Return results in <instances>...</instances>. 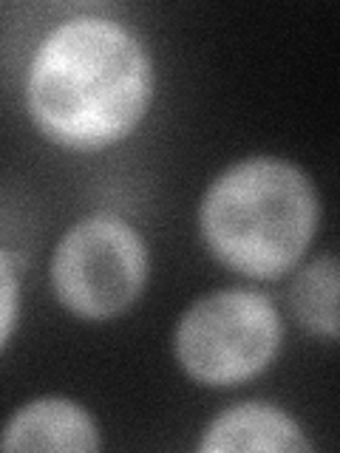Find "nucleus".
Segmentation results:
<instances>
[{"mask_svg": "<svg viewBox=\"0 0 340 453\" xmlns=\"http://www.w3.org/2000/svg\"><path fill=\"white\" fill-rule=\"evenodd\" d=\"M153 68L142 42L105 18H71L40 42L28 68L32 119L51 142L99 150L145 117Z\"/></svg>", "mask_w": 340, "mask_h": 453, "instance_id": "f257e3e1", "label": "nucleus"}, {"mask_svg": "<svg viewBox=\"0 0 340 453\" xmlns=\"http://www.w3.org/2000/svg\"><path fill=\"white\" fill-rule=\"evenodd\" d=\"M318 226V198L290 162L247 159L210 184L202 233L212 255L250 278H281L301 261Z\"/></svg>", "mask_w": 340, "mask_h": 453, "instance_id": "f03ea898", "label": "nucleus"}, {"mask_svg": "<svg viewBox=\"0 0 340 453\" xmlns=\"http://www.w3.org/2000/svg\"><path fill=\"white\" fill-rule=\"evenodd\" d=\"M281 318L259 292L227 289L198 301L176 329V357L205 386H236L273 363Z\"/></svg>", "mask_w": 340, "mask_h": 453, "instance_id": "7ed1b4c3", "label": "nucleus"}, {"mask_svg": "<svg viewBox=\"0 0 340 453\" xmlns=\"http://www.w3.org/2000/svg\"><path fill=\"white\" fill-rule=\"evenodd\" d=\"M148 278V250L131 224L99 212L63 235L51 280L60 303L80 318L105 320L136 301Z\"/></svg>", "mask_w": 340, "mask_h": 453, "instance_id": "20e7f679", "label": "nucleus"}, {"mask_svg": "<svg viewBox=\"0 0 340 453\" xmlns=\"http://www.w3.org/2000/svg\"><path fill=\"white\" fill-rule=\"evenodd\" d=\"M99 448L97 425L77 403L37 400L6 425L0 450H63L89 453Z\"/></svg>", "mask_w": 340, "mask_h": 453, "instance_id": "39448f33", "label": "nucleus"}, {"mask_svg": "<svg viewBox=\"0 0 340 453\" xmlns=\"http://www.w3.org/2000/svg\"><path fill=\"white\" fill-rule=\"evenodd\" d=\"M207 453L224 450H264V453H295L309 450L301 428L281 408L264 403H244L212 419L202 445Z\"/></svg>", "mask_w": 340, "mask_h": 453, "instance_id": "423d86ee", "label": "nucleus"}, {"mask_svg": "<svg viewBox=\"0 0 340 453\" xmlns=\"http://www.w3.org/2000/svg\"><path fill=\"white\" fill-rule=\"evenodd\" d=\"M292 309L312 332L337 337V261L309 264L292 287Z\"/></svg>", "mask_w": 340, "mask_h": 453, "instance_id": "0eeeda50", "label": "nucleus"}, {"mask_svg": "<svg viewBox=\"0 0 340 453\" xmlns=\"http://www.w3.org/2000/svg\"><path fill=\"white\" fill-rule=\"evenodd\" d=\"M14 318H18V278H14L9 255L0 250V346L9 340Z\"/></svg>", "mask_w": 340, "mask_h": 453, "instance_id": "6e6552de", "label": "nucleus"}]
</instances>
